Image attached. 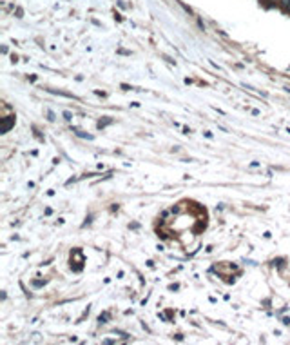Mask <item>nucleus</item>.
<instances>
[{
    "label": "nucleus",
    "instance_id": "f257e3e1",
    "mask_svg": "<svg viewBox=\"0 0 290 345\" xmlns=\"http://www.w3.org/2000/svg\"><path fill=\"white\" fill-rule=\"evenodd\" d=\"M13 120H15V118L11 116V120H6V122H4V127H2V131H4V133H6V131L11 127V122H13Z\"/></svg>",
    "mask_w": 290,
    "mask_h": 345
}]
</instances>
